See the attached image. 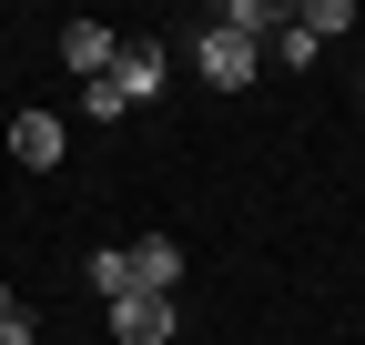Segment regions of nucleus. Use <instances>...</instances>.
Wrapping results in <instances>:
<instances>
[{
  "instance_id": "9",
  "label": "nucleus",
  "mask_w": 365,
  "mask_h": 345,
  "mask_svg": "<svg viewBox=\"0 0 365 345\" xmlns=\"http://www.w3.org/2000/svg\"><path fill=\"white\" fill-rule=\"evenodd\" d=\"M0 345H41V325H31V315H11V325H0Z\"/></svg>"
},
{
  "instance_id": "4",
  "label": "nucleus",
  "mask_w": 365,
  "mask_h": 345,
  "mask_svg": "<svg viewBox=\"0 0 365 345\" xmlns=\"http://www.w3.org/2000/svg\"><path fill=\"white\" fill-rule=\"evenodd\" d=\"M112 335L122 345H173V294H122V305H112Z\"/></svg>"
},
{
  "instance_id": "6",
  "label": "nucleus",
  "mask_w": 365,
  "mask_h": 345,
  "mask_svg": "<svg viewBox=\"0 0 365 345\" xmlns=\"http://www.w3.org/2000/svg\"><path fill=\"white\" fill-rule=\"evenodd\" d=\"M132 254V284H143V294H173V274H182V244L173 234H143V244H122Z\"/></svg>"
},
{
  "instance_id": "8",
  "label": "nucleus",
  "mask_w": 365,
  "mask_h": 345,
  "mask_svg": "<svg viewBox=\"0 0 365 345\" xmlns=\"http://www.w3.org/2000/svg\"><path fill=\"white\" fill-rule=\"evenodd\" d=\"M91 284H102V305H122V294H143V284H132V254H122V244H102V254H91Z\"/></svg>"
},
{
  "instance_id": "5",
  "label": "nucleus",
  "mask_w": 365,
  "mask_h": 345,
  "mask_svg": "<svg viewBox=\"0 0 365 345\" xmlns=\"http://www.w3.org/2000/svg\"><path fill=\"white\" fill-rule=\"evenodd\" d=\"M61 143H71V133H61V112H21V122H11V163H31V172H51Z\"/></svg>"
},
{
  "instance_id": "7",
  "label": "nucleus",
  "mask_w": 365,
  "mask_h": 345,
  "mask_svg": "<svg viewBox=\"0 0 365 345\" xmlns=\"http://www.w3.org/2000/svg\"><path fill=\"white\" fill-rule=\"evenodd\" d=\"M61 51H71V71H81V81H102V71H112V51H122V41H112L102 21H71V31H61Z\"/></svg>"
},
{
  "instance_id": "3",
  "label": "nucleus",
  "mask_w": 365,
  "mask_h": 345,
  "mask_svg": "<svg viewBox=\"0 0 365 345\" xmlns=\"http://www.w3.org/2000/svg\"><path fill=\"white\" fill-rule=\"evenodd\" d=\"M193 71L213 81V92H244V81L264 71V41H244V31H223V21H213V31L193 41Z\"/></svg>"
},
{
  "instance_id": "2",
  "label": "nucleus",
  "mask_w": 365,
  "mask_h": 345,
  "mask_svg": "<svg viewBox=\"0 0 365 345\" xmlns=\"http://www.w3.org/2000/svg\"><path fill=\"white\" fill-rule=\"evenodd\" d=\"M335 31H355V0H304V11H284V31H274V51H284V61L304 71V61L325 51Z\"/></svg>"
},
{
  "instance_id": "1",
  "label": "nucleus",
  "mask_w": 365,
  "mask_h": 345,
  "mask_svg": "<svg viewBox=\"0 0 365 345\" xmlns=\"http://www.w3.org/2000/svg\"><path fill=\"white\" fill-rule=\"evenodd\" d=\"M163 71H173V61H163V41H122V51H112V71H102V81H81V112L122 122L132 102H153V92H163Z\"/></svg>"
}]
</instances>
